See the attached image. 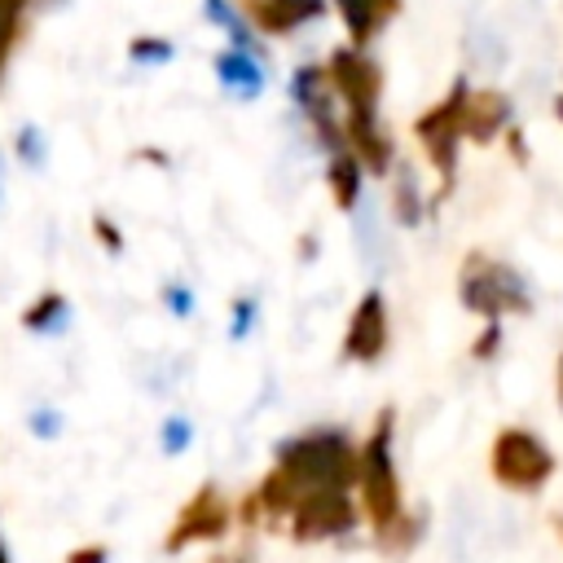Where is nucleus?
Masks as SVG:
<instances>
[{
	"label": "nucleus",
	"instance_id": "obj_14",
	"mask_svg": "<svg viewBox=\"0 0 563 563\" xmlns=\"http://www.w3.org/2000/svg\"><path fill=\"white\" fill-rule=\"evenodd\" d=\"M356 185H361V167H356V158L347 150H339L334 163H330V194H334V202L343 211L356 202Z\"/></svg>",
	"mask_w": 563,
	"mask_h": 563
},
{
	"label": "nucleus",
	"instance_id": "obj_4",
	"mask_svg": "<svg viewBox=\"0 0 563 563\" xmlns=\"http://www.w3.org/2000/svg\"><path fill=\"white\" fill-rule=\"evenodd\" d=\"M462 97H466V84H453V92H449L440 106H431L427 114H418V123H413L422 150L431 154V163H435V172H440V194H449V185H453V167H457Z\"/></svg>",
	"mask_w": 563,
	"mask_h": 563
},
{
	"label": "nucleus",
	"instance_id": "obj_6",
	"mask_svg": "<svg viewBox=\"0 0 563 563\" xmlns=\"http://www.w3.org/2000/svg\"><path fill=\"white\" fill-rule=\"evenodd\" d=\"M325 79L334 84V92L347 101V119H374L378 114V92H383V70L356 53V48H339L330 57Z\"/></svg>",
	"mask_w": 563,
	"mask_h": 563
},
{
	"label": "nucleus",
	"instance_id": "obj_17",
	"mask_svg": "<svg viewBox=\"0 0 563 563\" xmlns=\"http://www.w3.org/2000/svg\"><path fill=\"white\" fill-rule=\"evenodd\" d=\"M132 53H136V57H145V62H154V57L163 62V57H167L172 48H167L163 40H136V44H132Z\"/></svg>",
	"mask_w": 563,
	"mask_h": 563
},
{
	"label": "nucleus",
	"instance_id": "obj_9",
	"mask_svg": "<svg viewBox=\"0 0 563 563\" xmlns=\"http://www.w3.org/2000/svg\"><path fill=\"white\" fill-rule=\"evenodd\" d=\"M387 347V308H383V295L369 290L352 321H347V334H343V356L347 361H378Z\"/></svg>",
	"mask_w": 563,
	"mask_h": 563
},
{
	"label": "nucleus",
	"instance_id": "obj_24",
	"mask_svg": "<svg viewBox=\"0 0 563 563\" xmlns=\"http://www.w3.org/2000/svg\"><path fill=\"white\" fill-rule=\"evenodd\" d=\"M0 563H9V554H4V545H0Z\"/></svg>",
	"mask_w": 563,
	"mask_h": 563
},
{
	"label": "nucleus",
	"instance_id": "obj_22",
	"mask_svg": "<svg viewBox=\"0 0 563 563\" xmlns=\"http://www.w3.org/2000/svg\"><path fill=\"white\" fill-rule=\"evenodd\" d=\"M559 405H563V361H559Z\"/></svg>",
	"mask_w": 563,
	"mask_h": 563
},
{
	"label": "nucleus",
	"instance_id": "obj_11",
	"mask_svg": "<svg viewBox=\"0 0 563 563\" xmlns=\"http://www.w3.org/2000/svg\"><path fill=\"white\" fill-rule=\"evenodd\" d=\"M506 119H510V101L501 92H466L462 97V136L493 141Z\"/></svg>",
	"mask_w": 563,
	"mask_h": 563
},
{
	"label": "nucleus",
	"instance_id": "obj_21",
	"mask_svg": "<svg viewBox=\"0 0 563 563\" xmlns=\"http://www.w3.org/2000/svg\"><path fill=\"white\" fill-rule=\"evenodd\" d=\"M185 440V427H167V444H180Z\"/></svg>",
	"mask_w": 563,
	"mask_h": 563
},
{
	"label": "nucleus",
	"instance_id": "obj_19",
	"mask_svg": "<svg viewBox=\"0 0 563 563\" xmlns=\"http://www.w3.org/2000/svg\"><path fill=\"white\" fill-rule=\"evenodd\" d=\"M97 233H101V238H106V242H110V251H114V246H119V233H114V229H110V224H106V220H97Z\"/></svg>",
	"mask_w": 563,
	"mask_h": 563
},
{
	"label": "nucleus",
	"instance_id": "obj_23",
	"mask_svg": "<svg viewBox=\"0 0 563 563\" xmlns=\"http://www.w3.org/2000/svg\"><path fill=\"white\" fill-rule=\"evenodd\" d=\"M554 114H559V119H563V97H559V101H554Z\"/></svg>",
	"mask_w": 563,
	"mask_h": 563
},
{
	"label": "nucleus",
	"instance_id": "obj_16",
	"mask_svg": "<svg viewBox=\"0 0 563 563\" xmlns=\"http://www.w3.org/2000/svg\"><path fill=\"white\" fill-rule=\"evenodd\" d=\"M22 4L26 0H0V66L13 48V35H18V18H22Z\"/></svg>",
	"mask_w": 563,
	"mask_h": 563
},
{
	"label": "nucleus",
	"instance_id": "obj_13",
	"mask_svg": "<svg viewBox=\"0 0 563 563\" xmlns=\"http://www.w3.org/2000/svg\"><path fill=\"white\" fill-rule=\"evenodd\" d=\"M216 75H220L233 92H242V97H255V92H260V84H264L260 66H255V57H251L246 48L220 53V57H216Z\"/></svg>",
	"mask_w": 563,
	"mask_h": 563
},
{
	"label": "nucleus",
	"instance_id": "obj_10",
	"mask_svg": "<svg viewBox=\"0 0 563 563\" xmlns=\"http://www.w3.org/2000/svg\"><path fill=\"white\" fill-rule=\"evenodd\" d=\"M242 4L255 18V26L268 35H286V31L321 18V9H325V0H242Z\"/></svg>",
	"mask_w": 563,
	"mask_h": 563
},
{
	"label": "nucleus",
	"instance_id": "obj_5",
	"mask_svg": "<svg viewBox=\"0 0 563 563\" xmlns=\"http://www.w3.org/2000/svg\"><path fill=\"white\" fill-rule=\"evenodd\" d=\"M488 462H493L497 484H506V488H537L554 471L550 449L537 435H528V431H501Z\"/></svg>",
	"mask_w": 563,
	"mask_h": 563
},
{
	"label": "nucleus",
	"instance_id": "obj_1",
	"mask_svg": "<svg viewBox=\"0 0 563 563\" xmlns=\"http://www.w3.org/2000/svg\"><path fill=\"white\" fill-rule=\"evenodd\" d=\"M352 479H356V449L343 435H334V431L299 435L277 453V466L255 488V497L242 506V519H255L260 510L264 515H286L303 493L347 488Z\"/></svg>",
	"mask_w": 563,
	"mask_h": 563
},
{
	"label": "nucleus",
	"instance_id": "obj_18",
	"mask_svg": "<svg viewBox=\"0 0 563 563\" xmlns=\"http://www.w3.org/2000/svg\"><path fill=\"white\" fill-rule=\"evenodd\" d=\"M66 563H106V550L101 545H88V550H75Z\"/></svg>",
	"mask_w": 563,
	"mask_h": 563
},
{
	"label": "nucleus",
	"instance_id": "obj_8",
	"mask_svg": "<svg viewBox=\"0 0 563 563\" xmlns=\"http://www.w3.org/2000/svg\"><path fill=\"white\" fill-rule=\"evenodd\" d=\"M224 528H229V506H224V497L211 488V484H202L189 501H185V510L176 515V523H172V532H167V550H185V545H194V541H216V537H224Z\"/></svg>",
	"mask_w": 563,
	"mask_h": 563
},
{
	"label": "nucleus",
	"instance_id": "obj_15",
	"mask_svg": "<svg viewBox=\"0 0 563 563\" xmlns=\"http://www.w3.org/2000/svg\"><path fill=\"white\" fill-rule=\"evenodd\" d=\"M62 312H66V299L62 295H44L35 308H26V325L31 330H48V325H57Z\"/></svg>",
	"mask_w": 563,
	"mask_h": 563
},
{
	"label": "nucleus",
	"instance_id": "obj_25",
	"mask_svg": "<svg viewBox=\"0 0 563 563\" xmlns=\"http://www.w3.org/2000/svg\"><path fill=\"white\" fill-rule=\"evenodd\" d=\"M216 563H238V559H216Z\"/></svg>",
	"mask_w": 563,
	"mask_h": 563
},
{
	"label": "nucleus",
	"instance_id": "obj_12",
	"mask_svg": "<svg viewBox=\"0 0 563 563\" xmlns=\"http://www.w3.org/2000/svg\"><path fill=\"white\" fill-rule=\"evenodd\" d=\"M396 4H400V0H339V13H343V22H347L352 44H369V40L387 26V18L396 13Z\"/></svg>",
	"mask_w": 563,
	"mask_h": 563
},
{
	"label": "nucleus",
	"instance_id": "obj_2",
	"mask_svg": "<svg viewBox=\"0 0 563 563\" xmlns=\"http://www.w3.org/2000/svg\"><path fill=\"white\" fill-rule=\"evenodd\" d=\"M387 440H391V413L378 418L374 435L356 453V479H361V493H365L369 523L378 532L400 519V488H396V471H391V457H387Z\"/></svg>",
	"mask_w": 563,
	"mask_h": 563
},
{
	"label": "nucleus",
	"instance_id": "obj_7",
	"mask_svg": "<svg viewBox=\"0 0 563 563\" xmlns=\"http://www.w3.org/2000/svg\"><path fill=\"white\" fill-rule=\"evenodd\" d=\"M286 515H290L295 541H325V537H339L356 523V510H352L343 488H312Z\"/></svg>",
	"mask_w": 563,
	"mask_h": 563
},
{
	"label": "nucleus",
	"instance_id": "obj_20",
	"mask_svg": "<svg viewBox=\"0 0 563 563\" xmlns=\"http://www.w3.org/2000/svg\"><path fill=\"white\" fill-rule=\"evenodd\" d=\"M493 343H497V330H488V334L475 343V356H488V347H493Z\"/></svg>",
	"mask_w": 563,
	"mask_h": 563
},
{
	"label": "nucleus",
	"instance_id": "obj_3",
	"mask_svg": "<svg viewBox=\"0 0 563 563\" xmlns=\"http://www.w3.org/2000/svg\"><path fill=\"white\" fill-rule=\"evenodd\" d=\"M462 299H466V308H475L479 317L528 312V290H523V282H519L506 264H493V260H484V255H471V260H466Z\"/></svg>",
	"mask_w": 563,
	"mask_h": 563
}]
</instances>
